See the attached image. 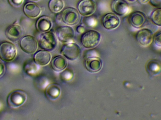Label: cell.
I'll return each mask as SVG.
<instances>
[{"mask_svg": "<svg viewBox=\"0 0 161 120\" xmlns=\"http://www.w3.org/2000/svg\"><path fill=\"white\" fill-rule=\"evenodd\" d=\"M39 45L42 49L47 51L53 50L58 45L57 39L53 33L44 32L39 39Z\"/></svg>", "mask_w": 161, "mask_h": 120, "instance_id": "obj_1", "label": "cell"}, {"mask_svg": "<svg viewBox=\"0 0 161 120\" xmlns=\"http://www.w3.org/2000/svg\"><path fill=\"white\" fill-rule=\"evenodd\" d=\"M101 39V35L97 31H90L81 36V44L86 49H92L96 47Z\"/></svg>", "mask_w": 161, "mask_h": 120, "instance_id": "obj_2", "label": "cell"}, {"mask_svg": "<svg viewBox=\"0 0 161 120\" xmlns=\"http://www.w3.org/2000/svg\"><path fill=\"white\" fill-rule=\"evenodd\" d=\"M17 50L12 43L4 42L0 45V58L4 61L14 60L17 55Z\"/></svg>", "mask_w": 161, "mask_h": 120, "instance_id": "obj_3", "label": "cell"}, {"mask_svg": "<svg viewBox=\"0 0 161 120\" xmlns=\"http://www.w3.org/2000/svg\"><path fill=\"white\" fill-rule=\"evenodd\" d=\"M62 54L68 60L74 61L80 57L81 50L79 45L76 43H68L62 48Z\"/></svg>", "mask_w": 161, "mask_h": 120, "instance_id": "obj_4", "label": "cell"}, {"mask_svg": "<svg viewBox=\"0 0 161 120\" xmlns=\"http://www.w3.org/2000/svg\"><path fill=\"white\" fill-rule=\"evenodd\" d=\"M26 100V94L22 90L12 91L7 98L8 105L10 107H17L24 103Z\"/></svg>", "mask_w": 161, "mask_h": 120, "instance_id": "obj_5", "label": "cell"}, {"mask_svg": "<svg viewBox=\"0 0 161 120\" xmlns=\"http://www.w3.org/2000/svg\"><path fill=\"white\" fill-rule=\"evenodd\" d=\"M62 21L69 25H75L79 22L80 16L75 8H68L62 12L61 15Z\"/></svg>", "mask_w": 161, "mask_h": 120, "instance_id": "obj_6", "label": "cell"}, {"mask_svg": "<svg viewBox=\"0 0 161 120\" xmlns=\"http://www.w3.org/2000/svg\"><path fill=\"white\" fill-rule=\"evenodd\" d=\"M21 49L27 54H33L37 49V42L36 39L32 36L24 37L20 42Z\"/></svg>", "mask_w": 161, "mask_h": 120, "instance_id": "obj_7", "label": "cell"}, {"mask_svg": "<svg viewBox=\"0 0 161 120\" xmlns=\"http://www.w3.org/2000/svg\"><path fill=\"white\" fill-rule=\"evenodd\" d=\"M24 34L23 28L18 24L9 25L6 31L7 37L12 42H16L19 40Z\"/></svg>", "mask_w": 161, "mask_h": 120, "instance_id": "obj_8", "label": "cell"}, {"mask_svg": "<svg viewBox=\"0 0 161 120\" xmlns=\"http://www.w3.org/2000/svg\"><path fill=\"white\" fill-rule=\"evenodd\" d=\"M58 40L62 43H68L73 39L75 32L70 26H63L58 28L56 32Z\"/></svg>", "mask_w": 161, "mask_h": 120, "instance_id": "obj_9", "label": "cell"}, {"mask_svg": "<svg viewBox=\"0 0 161 120\" xmlns=\"http://www.w3.org/2000/svg\"><path fill=\"white\" fill-rule=\"evenodd\" d=\"M111 8L116 15L120 16L126 15L130 10L129 5L125 0H113Z\"/></svg>", "mask_w": 161, "mask_h": 120, "instance_id": "obj_10", "label": "cell"}, {"mask_svg": "<svg viewBox=\"0 0 161 120\" xmlns=\"http://www.w3.org/2000/svg\"><path fill=\"white\" fill-rule=\"evenodd\" d=\"M96 9V4L93 0H81L78 5L79 13L82 16L92 15Z\"/></svg>", "mask_w": 161, "mask_h": 120, "instance_id": "obj_11", "label": "cell"}, {"mask_svg": "<svg viewBox=\"0 0 161 120\" xmlns=\"http://www.w3.org/2000/svg\"><path fill=\"white\" fill-rule=\"evenodd\" d=\"M136 38L138 42L142 46L147 47L153 42L154 34L151 30L145 28L142 29L138 32Z\"/></svg>", "mask_w": 161, "mask_h": 120, "instance_id": "obj_12", "label": "cell"}, {"mask_svg": "<svg viewBox=\"0 0 161 120\" xmlns=\"http://www.w3.org/2000/svg\"><path fill=\"white\" fill-rule=\"evenodd\" d=\"M147 18L146 15L141 11H135L130 16L129 22L134 28H142L146 23Z\"/></svg>", "mask_w": 161, "mask_h": 120, "instance_id": "obj_13", "label": "cell"}, {"mask_svg": "<svg viewBox=\"0 0 161 120\" xmlns=\"http://www.w3.org/2000/svg\"><path fill=\"white\" fill-rule=\"evenodd\" d=\"M120 23V19L118 16L113 13H108L103 18V26L108 30L117 28L119 26Z\"/></svg>", "mask_w": 161, "mask_h": 120, "instance_id": "obj_14", "label": "cell"}, {"mask_svg": "<svg viewBox=\"0 0 161 120\" xmlns=\"http://www.w3.org/2000/svg\"><path fill=\"white\" fill-rule=\"evenodd\" d=\"M85 66L90 72H97L101 70L102 62L98 57H89L85 60Z\"/></svg>", "mask_w": 161, "mask_h": 120, "instance_id": "obj_15", "label": "cell"}, {"mask_svg": "<svg viewBox=\"0 0 161 120\" xmlns=\"http://www.w3.org/2000/svg\"><path fill=\"white\" fill-rule=\"evenodd\" d=\"M25 14L31 18H37L40 14V8L36 4L32 2L27 3L25 5L23 8Z\"/></svg>", "mask_w": 161, "mask_h": 120, "instance_id": "obj_16", "label": "cell"}, {"mask_svg": "<svg viewBox=\"0 0 161 120\" xmlns=\"http://www.w3.org/2000/svg\"><path fill=\"white\" fill-rule=\"evenodd\" d=\"M35 62L39 65L45 66L49 64L51 60V55L46 50L37 52L34 56Z\"/></svg>", "mask_w": 161, "mask_h": 120, "instance_id": "obj_17", "label": "cell"}, {"mask_svg": "<svg viewBox=\"0 0 161 120\" xmlns=\"http://www.w3.org/2000/svg\"><path fill=\"white\" fill-rule=\"evenodd\" d=\"M52 23L51 19L47 16H42L38 20L36 24L37 29L39 32H47L52 27Z\"/></svg>", "mask_w": 161, "mask_h": 120, "instance_id": "obj_18", "label": "cell"}, {"mask_svg": "<svg viewBox=\"0 0 161 120\" xmlns=\"http://www.w3.org/2000/svg\"><path fill=\"white\" fill-rule=\"evenodd\" d=\"M60 89L56 84H53L49 85L45 90V94L48 99L55 100L59 97L60 94Z\"/></svg>", "mask_w": 161, "mask_h": 120, "instance_id": "obj_19", "label": "cell"}, {"mask_svg": "<svg viewBox=\"0 0 161 120\" xmlns=\"http://www.w3.org/2000/svg\"><path fill=\"white\" fill-rule=\"evenodd\" d=\"M68 62L62 56H58L53 59L52 62V68L56 71H61L67 67Z\"/></svg>", "mask_w": 161, "mask_h": 120, "instance_id": "obj_20", "label": "cell"}, {"mask_svg": "<svg viewBox=\"0 0 161 120\" xmlns=\"http://www.w3.org/2000/svg\"><path fill=\"white\" fill-rule=\"evenodd\" d=\"M146 69L150 75H157L159 73L161 70L159 64L155 60L149 61L147 65Z\"/></svg>", "mask_w": 161, "mask_h": 120, "instance_id": "obj_21", "label": "cell"}, {"mask_svg": "<svg viewBox=\"0 0 161 120\" xmlns=\"http://www.w3.org/2000/svg\"><path fill=\"white\" fill-rule=\"evenodd\" d=\"M64 7L63 0H51L49 3L50 10L54 13H57L61 11Z\"/></svg>", "mask_w": 161, "mask_h": 120, "instance_id": "obj_22", "label": "cell"}, {"mask_svg": "<svg viewBox=\"0 0 161 120\" xmlns=\"http://www.w3.org/2000/svg\"><path fill=\"white\" fill-rule=\"evenodd\" d=\"M151 18L153 23L161 27V8H159L153 11Z\"/></svg>", "mask_w": 161, "mask_h": 120, "instance_id": "obj_23", "label": "cell"}, {"mask_svg": "<svg viewBox=\"0 0 161 120\" xmlns=\"http://www.w3.org/2000/svg\"><path fill=\"white\" fill-rule=\"evenodd\" d=\"M153 41L158 47H161V32H158L154 36Z\"/></svg>", "mask_w": 161, "mask_h": 120, "instance_id": "obj_24", "label": "cell"}, {"mask_svg": "<svg viewBox=\"0 0 161 120\" xmlns=\"http://www.w3.org/2000/svg\"><path fill=\"white\" fill-rule=\"evenodd\" d=\"M10 5L14 7H18L20 6L23 3L24 0H8Z\"/></svg>", "mask_w": 161, "mask_h": 120, "instance_id": "obj_25", "label": "cell"}, {"mask_svg": "<svg viewBox=\"0 0 161 120\" xmlns=\"http://www.w3.org/2000/svg\"><path fill=\"white\" fill-rule=\"evenodd\" d=\"M150 4L157 8H161V0H149Z\"/></svg>", "mask_w": 161, "mask_h": 120, "instance_id": "obj_26", "label": "cell"}, {"mask_svg": "<svg viewBox=\"0 0 161 120\" xmlns=\"http://www.w3.org/2000/svg\"><path fill=\"white\" fill-rule=\"evenodd\" d=\"M88 19L86 21V22H87L88 25H90L91 27L95 25L96 23V20L95 19V18H90Z\"/></svg>", "mask_w": 161, "mask_h": 120, "instance_id": "obj_27", "label": "cell"}, {"mask_svg": "<svg viewBox=\"0 0 161 120\" xmlns=\"http://www.w3.org/2000/svg\"><path fill=\"white\" fill-rule=\"evenodd\" d=\"M5 65L3 62L0 60V76L3 75L5 72Z\"/></svg>", "mask_w": 161, "mask_h": 120, "instance_id": "obj_28", "label": "cell"}, {"mask_svg": "<svg viewBox=\"0 0 161 120\" xmlns=\"http://www.w3.org/2000/svg\"><path fill=\"white\" fill-rule=\"evenodd\" d=\"M76 30H77V32H78V33H79V34H82V33L84 32L85 29H84V28L83 26H78V27H77Z\"/></svg>", "mask_w": 161, "mask_h": 120, "instance_id": "obj_29", "label": "cell"}, {"mask_svg": "<svg viewBox=\"0 0 161 120\" xmlns=\"http://www.w3.org/2000/svg\"><path fill=\"white\" fill-rule=\"evenodd\" d=\"M139 3L141 4H146L149 1V0H138Z\"/></svg>", "mask_w": 161, "mask_h": 120, "instance_id": "obj_30", "label": "cell"}, {"mask_svg": "<svg viewBox=\"0 0 161 120\" xmlns=\"http://www.w3.org/2000/svg\"><path fill=\"white\" fill-rule=\"evenodd\" d=\"M30 1H32V2H37V1H39V0H29Z\"/></svg>", "mask_w": 161, "mask_h": 120, "instance_id": "obj_31", "label": "cell"}, {"mask_svg": "<svg viewBox=\"0 0 161 120\" xmlns=\"http://www.w3.org/2000/svg\"><path fill=\"white\" fill-rule=\"evenodd\" d=\"M127 1H129V2H134V1H136V0H127Z\"/></svg>", "mask_w": 161, "mask_h": 120, "instance_id": "obj_32", "label": "cell"}]
</instances>
